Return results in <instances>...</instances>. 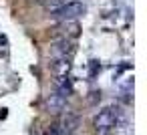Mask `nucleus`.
<instances>
[{
  "label": "nucleus",
  "instance_id": "f257e3e1",
  "mask_svg": "<svg viewBox=\"0 0 147 135\" xmlns=\"http://www.w3.org/2000/svg\"><path fill=\"white\" fill-rule=\"evenodd\" d=\"M123 119V111L119 107H109V109H103L95 115L93 119V127L99 135H105L109 131H113Z\"/></svg>",
  "mask_w": 147,
  "mask_h": 135
},
{
  "label": "nucleus",
  "instance_id": "7ed1b4c3",
  "mask_svg": "<svg viewBox=\"0 0 147 135\" xmlns=\"http://www.w3.org/2000/svg\"><path fill=\"white\" fill-rule=\"evenodd\" d=\"M55 125H57L61 135H73L77 131V127H79V115L73 113V111H67V113H63L61 121L55 123Z\"/></svg>",
  "mask_w": 147,
  "mask_h": 135
},
{
  "label": "nucleus",
  "instance_id": "1a4fd4ad",
  "mask_svg": "<svg viewBox=\"0 0 147 135\" xmlns=\"http://www.w3.org/2000/svg\"><path fill=\"white\" fill-rule=\"evenodd\" d=\"M47 135H61V133H59V129H57V125H51V129L47 131Z\"/></svg>",
  "mask_w": 147,
  "mask_h": 135
},
{
  "label": "nucleus",
  "instance_id": "423d86ee",
  "mask_svg": "<svg viewBox=\"0 0 147 135\" xmlns=\"http://www.w3.org/2000/svg\"><path fill=\"white\" fill-rule=\"evenodd\" d=\"M53 69H55V73H57L59 77H67L69 71H71V59H69V57H61V59L53 65Z\"/></svg>",
  "mask_w": 147,
  "mask_h": 135
},
{
  "label": "nucleus",
  "instance_id": "39448f33",
  "mask_svg": "<svg viewBox=\"0 0 147 135\" xmlns=\"http://www.w3.org/2000/svg\"><path fill=\"white\" fill-rule=\"evenodd\" d=\"M65 101H67V97H63L61 93H55V95H51L49 99H47V111L49 113H59V111H63V107H65Z\"/></svg>",
  "mask_w": 147,
  "mask_h": 135
},
{
  "label": "nucleus",
  "instance_id": "20e7f679",
  "mask_svg": "<svg viewBox=\"0 0 147 135\" xmlns=\"http://www.w3.org/2000/svg\"><path fill=\"white\" fill-rule=\"evenodd\" d=\"M59 30H61L63 38H77L79 32H81V26H79L77 20H63V24L59 26Z\"/></svg>",
  "mask_w": 147,
  "mask_h": 135
},
{
  "label": "nucleus",
  "instance_id": "0eeeda50",
  "mask_svg": "<svg viewBox=\"0 0 147 135\" xmlns=\"http://www.w3.org/2000/svg\"><path fill=\"white\" fill-rule=\"evenodd\" d=\"M69 2V0H45V8L49 10V12H55V10H59L61 6H65Z\"/></svg>",
  "mask_w": 147,
  "mask_h": 135
},
{
  "label": "nucleus",
  "instance_id": "f03ea898",
  "mask_svg": "<svg viewBox=\"0 0 147 135\" xmlns=\"http://www.w3.org/2000/svg\"><path fill=\"white\" fill-rule=\"evenodd\" d=\"M83 12H85L83 2H67L65 6H61L59 10H55V12H53V16H55V18H59V20L63 22V20H77Z\"/></svg>",
  "mask_w": 147,
  "mask_h": 135
},
{
  "label": "nucleus",
  "instance_id": "6e6552de",
  "mask_svg": "<svg viewBox=\"0 0 147 135\" xmlns=\"http://www.w3.org/2000/svg\"><path fill=\"white\" fill-rule=\"evenodd\" d=\"M99 71H101V65H99L97 61H91V77H95Z\"/></svg>",
  "mask_w": 147,
  "mask_h": 135
}]
</instances>
